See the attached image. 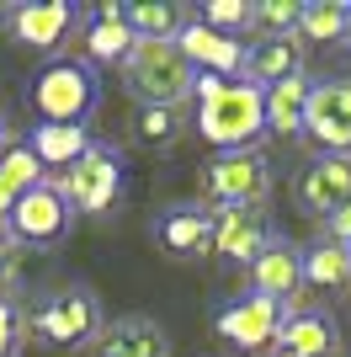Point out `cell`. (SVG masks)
Here are the masks:
<instances>
[{
  "label": "cell",
  "instance_id": "6da1fadb",
  "mask_svg": "<svg viewBox=\"0 0 351 357\" xmlns=\"http://www.w3.org/2000/svg\"><path fill=\"white\" fill-rule=\"evenodd\" d=\"M192 96H197V134L208 144L224 149H250L256 134H266L261 123V91L245 86V80H219V75H197L192 80Z\"/></svg>",
  "mask_w": 351,
  "mask_h": 357
},
{
  "label": "cell",
  "instance_id": "7a4b0ae2",
  "mask_svg": "<svg viewBox=\"0 0 351 357\" xmlns=\"http://www.w3.org/2000/svg\"><path fill=\"white\" fill-rule=\"evenodd\" d=\"M123 80L139 96V107H187L197 75L176 43H133L123 59Z\"/></svg>",
  "mask_w": 351,
  "mask_h": 357
},
{
  "label": "cell",
  "instance_id": "3957f363",
  "mask_svg": "<svg viewBox=\"0 0 351 357\" xmlns=\"http://www.w3.org/2000/svg\"><path fill=\"white\" fill-rule=\"evenodd\" d=\"M32 107H38V123H75V128H86V118L102 107V86H96L91 64L54 59L32 75Z\"/></svg>",
  "mask_w": 351,
  "mask_h": 357
},
{
  "label": "cell",
  "instance_id": "277c9868",
  "mask_svg": "<svg viewBox=\"0 0 351 357\" xmlns=\"http://www.w3.org/2000/svg\"><path fill=\"white\" fill-rule=\"evenodd\" d=\"M102 304L86 283L75 288H58L54 298H43L38 310L27 314V331L38 336L43 347H70V352H91V342L102 336Z\"/></svg>",
  "mask_w": 351,
  "mask_h": 357
},
{
  "label": "cell",
  "instance_id": "5b68a950",
  "mask_svg": "<svg viewBox=\"0 0 351 357\" xmlns=\"http://www.w3.org/2000/svg\"><path fill=\"white\" fill-rule=\"evenodd\" d=\"M272 192V165L261 149H224L203 171V197L219 208H261Z\"/></svg>",
  "mask_w": 351,
  "mask_h": 357
},
{
  "label": "cell",
  "instance_id": "8992f818",
  "mask_svg": "<svg viewBox=\"0 0 351 357\" xmlns=\"http://www.w3.org/2000/svg\"><path fill=\"white\" fill-rule=\"evenodd\" d=\"M54 187L75 213H102V208H112L117 192H123V155H117L112 144H91L75 165H64V176H58Z\"/></svg>",
  "mask_w": 351,
  "mask_h": 357
},
{
  "label": "cell",
  "instance_id": "52a82bcc",
  "mask_svg": "<svg viewBox=\"0 0 351 357\" xmlns=\"http://www.w3.org/2000/svg\"><path fill=\"white\" fill-rule=\"evenodd\" d=\"M298 134H309L325 155L351 160V80H320V86H309Z\"/></svg>",
  "mask_w": 351,
  "mask_h": 357
},
{
  "label": "cell",
  "instance_id": "ba28073f",
  "mask_svg": "<svg viewBox=\"0 0 351 357\" xmlns=\"http://www.w3.org/2000/svg\"><path fill=\"white\" fill-rule=\"evenodd\" d=\"M64 229H70V203L58 197L54 181H38L22 203L6 213V235H11L16 245H54V240H64Z\"/></svg>",
  "mask_w": 351,
  "mask_h": 357
},
{
  "label": "cell",
  "instance_id": "9c48e42d",
  "mask_svg": "<svg viewBox=\"0 0 351 357\" xmlns=\"http://www.w3.org/2000/svg\"><path fill=\"white\" fill-rule=\"evenodd\" d=\"M277 357H336L341 352V320L330 310H288L272 336Z\"/></svg>",
  "mask_w": 351,
  "mask_h": 357
},
{
  "label": "cell",
  "instance_id": "30bf717a",
  "mask_svg": "<svg viewBox=\"0 0 351 357\" xmlns=\"http://www.w3.org/2000/svg\"><path fill=\"white\" fill-rule=\"evenodd\" d=\"M6 27H11V38L22 48H32V54H54V48L64 43V32L80 27V11H75L70 0H32V6L6 11Z\"/></svg>",
  "mask_w": 351,
  "mask_h": 357
},
{
  "label": "cell",
  "instance_id": "8fae6325",
  "mask_svg": "<svg viewBox=\"0 0 351 357\" xmlns=\"http://www.w3.org/2000/svg\"><path fill=\"white\" fill-rule=\"evenodd\" d=\"M181 48V59L192 64V75H219V80H240V59H245V43L240 38H224V32L203 27L197 16H187V27L171 38Z\"/></svg>",
  "mask_w": 351,
  "mask_h": 357
},
{
  "label": "cell",
  "instance_id": "7c38bea8",
  "mask_svg": "<svg viewBox=\"0 0 351 357\" xmlns=\"http://www.w3.org/2000/svg\"><path fill=\"white\" fill-rule=\"evenodd\" d=\"M277 320H282V304H272V298H234V304H224L219 314H213V331H219L224 342H234L240 352H261V347H272V336H277Z\"/></svg>",
  "mask_w": 351,
  "mask_h": 357
},
{
  "label": "cell",
  "instance_id": "4fadbf2b",
  "mask_svg": "<svg viewBox=\"0 0 351 357\" xmlns=\"http://www.w3.org/2000/svg\"><path fill=\"white\" fill-rule=\"evenodd\" d=\"M266 240H272V224H266L261 208H213V245L208 251L250 267L266 251Z\"/></svg>",
  "mask_w": 351,
  "mask_h": 357
},
{
  "label": "cell",
  "instance_id": "5bb4252c",
  "mask_svg": "<svg viewBox=\"0 0 351 357\" xmlns=\"http://www.w3.org/2000/svg\"><path fill=\"white\" fill-rule=\"evenodd\" d=\"M91 357H171V336L149 314H117L91 342Z\"/></svg>",
  "mask_w": 351,
  "mask_h": 357
},
{
  "label": "cell",
  "instance_id": "9a60e30c",
  "mask_svg": "<svg viewBox=\"0 0 351 357\" xmlns=\"http://www.w3.org/2000/svg\"><path fill=\"white\" fill-rule=\"evenodd\" d=\"M298 75H304V43H298V38H261V43H250L245 59H240V80L256 86V91L298 80Z\"/></svg>",
  "mask_w": 351,
  "mask_h": 357
},
{
  "label": "cell",
  "instance_id": "2e32d148",
  "mask_svg": "<svg viewBox=\"0 0 351 357\" xmlns=\"http://www.w3.org/2000/svg\"><path fill=\"white\" fill-rule=\"evenodd\" d=\"M298 256L304 245H292V240H266V251L250 261V294L256 298H272V304H288L298 294Z\"/></svg>",
  "mask_w": 351,
  "mask_h": 357
},
{
  "label": "cell",
  "instance_id": "e0dca14e",
  "mask_svg": "<svg viewBox=\"0 0 351 357\" xmlns=\"http://www.w3.org/2000/svg\"><path fill=\"white\" fill-rule=\"evenodd\" d=\"M298 203H304L309 213H320V219H330L336 208H346L351 203V160L320 155V160L298 176Z\"/></svg>",
  "mask_w": 351,
  "mask_h": 357
},
{
  "label": "cell",
  "instance_id": "ac0fdd59",
  "mask_svg": "<svg viewBox=\"0 0 351 357\" xmlns=\"http://www.w3.org/2000/svg\"><path fill=\"white\" fill-rule=\"evenodd\" d=\"M160 245L171 256H203L208 245H213V213L203 208V203H176V208L160 213Z\"/></svg>",
  "mask_w": 351,
  "mask_h": 357
},
{
  "label": "cell",
  "instance_id": "d6986e66",
  "mask_svg": "<svg viewBox=\"0 0 351 357\" xmlns=\"http://www.w3.org/2000/svg\"><path fill=\"white\" fill-rule=\"evenodd\" d=\"M22 144L32 149V160L43 165V171H64V165H75L91 149V128H75V123H38Z\"/></svg>",
  "mask_w": 351,
  "mask_h": 357
},
{
  "label": "cell",
  "instance_id": "ffe728a7",
  "mask_svg": "<svg viewBox=\"0 0 351 357\" xmlns=\"http://www.w3.org/2000/svg\"><path fill=\"white\" fill-rule=\"evenodd\" d=\"M133 43H139V38L123 27V6H117V0H102L86 22V54L96 64H123Z\"/></svg>",
  "mask_w": 351,
  "mask_h": 357
},
{
  "label": "cell",
  "instance_id": "44dd1931",
  "mask_svg": "<svg viewBox=\"0 0 351 357\" xmlns=\"http://www.w3.org/2000/svg\"><path fill=\"white\" fill-rule=\"evenodd\" d=\"M123 27L139 43H171L176 32L187 27V11L171 6V0H133V6H123Z\"/></svg>",
  "mask_w": 351,
  "mask_h": 357
},
{
  "label": "cell",
  "instance_id": "7402d4cb",
  "mask_svg": "<svg viewBox=\"0 0 351 357\" xmlns=\"http://www.w3.org/2000/svg\"><path fill=\"white\" fill-rule=\"evenodd\" d=\"M38 181H43V165L32 160L27 144H0V219H6Z\"/></svg>",
  "mask_w": 351,
  "mask_h": 357
},
{
  "label": "cell",
  "instance_id": "603a6c76",
  "mask_svg": "<svg viewBox=\"0 0 351 357\" xmlns=\"http://www.w3.org/2000/svg\"><path fill=\"white\" fill-rule=\"evenodd\" d=\"M304 102H309V80H282V86H266L261 91V123L266 134H298L304 123Z\"/></svg>",
  "mask_w": 351,
  "mask_h": 357
},
{
  "label": "cell",
  "instance_id": "cb8c5ba5",
  "mask_svg": "<svg viewBox=\"0 0 351 357\" xmlns=\"http://www.w3.org/2000/svg\"><path fill=\"white\" fill-rule=\"evenodd\" d=\"M298 283H309V288H351V251H341L330 240H314V245L298 256Z\"/></svg>",
  "mask_w": 351,
  "mask_h": 357
},
{
  "label": "cell",
  "instance_id": "d4e9b609",
  "mask_svg": "<svg viewBox=\"0 0 351 357\" xmlns=\"http://www.w3.org/2000/svg\"><path fill=\"white\" fill-rule=\"evenodd\" d=\"M292 38H298V43H346V6H341V0H314V6H304Z\"/></svg>",
  "mask_w": 351,
  "mask_h": 357
},
{
  "label": "cell",
  "instance_id": "484cf974",
  "mask_svg": "<svg viewBox=\"0 0 351 357\" xmlns=\"http://www.w3.org/2000/svg\"><path fill=\"white\" fill-rule=\"evenodd\" d=\"M133 134L144 139L149 149H171L176 139L187 134V112L181 107H139L133 112Z\"/></svg>",
  "mask_w": 351,
  "mask_h": 357
},
{
  "label": "cell",
  "instance_id": "4316f807",
  "mask_svg": "<svg viewBox=\"0 0 351 357\" xmlns=\"http://www.w3.org/2000/svg\"><path fill=\"white\" fill-rule=\"evenodd\" d=\"M298 11H304V0H261V6H250V27H261V38H292Z\"/></svg>",
  "mask_w": 351,
  "mask_h": 357
},
{
  "label": "cell",
  "instance_id": "83f0119b",
  "mask_svg": "<svg viewBox=\"0 0 351 357\" xmlns=\"http://www.w3.org/2000/svg\"><path fill=\"white\" fill-rule=\"evenodd\" d=\"M197 22L213 27V32H224V38H234V32L250 27V0H208Z\"/></svg>",
  "mask_w": 351,
  "mask_h": 357
},
{
  "label": "cell",
  "instance_id": "f1b7e54d",
  "mask_svg": "<svg viewBox=\"0 0 351 357\" xmlns=\"http://www.w3.org/2000/svg\"><path fill=\"white\" fill-rule=\"evenodd\" d=\"M22 336H27V314H22V304H16V298H0V357H16Z\"/></svg>",
  "mask_w": 351,
  "mask_h": 357
},
{
  "label": "cell",
  "instance_id": "f546056e",
  "mask_svg": "<svg viewBox=\"0 0 351 357\" xmlns=\"http://www.w3.org/2000/svg\"><path fill=\"white\" fill-rule=\"evenodd\" d=\"M325 229H330V245L351 251V203H346V208H336V213H330V219H325Z\"/></svg>",
  "mask_w": 351,
  "mask_h": 357
},
{
  "label": "cell",
  "instance_id": "4dcf8cb0",
  "mask_svg": "<svg viewBox=\"0 0 351 357\" xmlns=\"http://www.w3.org/2000/svg\"><path fill=\"white\" fill-rule=\"evenodd\" d=\"M11 278H16V240L6 235V229H0V298H6Z\"/></svg>",
  "mask_w": 351,
  "mask_h": 357
},
{
  "label": "cell",
  "instance_id": "1f68e13d",
  "mask_svg": "<svg viewBox=\"0 0 351 357\" xmlns=\"http://www.w3.org/2000/svg\"><path fill=\"white\" fill-rule=\"evenodd\" d=\"M346 43H351V6H346Z\"/></svg>",
  "mask_w": 351,
  "mask_h": 357
},
{
  "label": "cell",
  "instance_id": "d6a6232c",
  "mask_svg": "<svg viewBox=\"0 0 351 357\" xmlns=\"http://www.w3.org/2000/svg\"><path fill=\"white\" fill-rule=\"evenodd\" d=\"M0 144H6V112H0Z\"/></svg>",
  "mask_w": 351,
  "mask_h": 357
}]
</instances>
